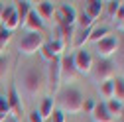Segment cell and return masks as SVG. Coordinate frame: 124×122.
I'll use <instances>...</instances> for the list:
<instances>
[{"instance_id": "6da1fadb", "label": "cell", "mask_w": 124, "mask_h": 122, "mask_svg": "<svg viewBox=\"0 0 124 122\" xmlns=\"http://www.w3.org/2000/svg\"><path fill=\"white\" fill-rule=\"evenodd\" d=\"M43 83H45V77H43V73L39 71V67H36V65L28 67L22 73V87H24L26 93L32 95V97H36L38 93H41Z\"/></svg>"}, {"instance_id": "7a4b0ae2", "label": "cell", "mask_w": 124, "mask_h": 122, "mask_svg": "<svg viewBox=\"0 0 124 122\" xmlns=\"http://www.w3.org/2000/svg\"><path fill=\"white\" fill-rule=\"evenodd\" d=\"M83 93L77 87H67L61 95V110L63 112H69V114H77L81 112V106H83Z\"/></svg>"}, {"instance_id": "3957f363", "label": "cell", "mask_w": 124, "mask_h": 122, "mask_svg": "<svg viewBox=\"0 0 124 122\" xmlns=\"http://www.w3.org/2000/svg\"><path fill=\"white\" fill-rule=\"evenodd\" d=\"M43 34L41 32H28L22 39H20V45H18V49L22 55H34L41 49V45H43Z\"/></svg>"}, {"instance_id": "277c9868", "label": "cell", "mask_w": 124, "mask_h": 122, "mask_svg": "<svg viewBox=\"0 0 124 122\" xmlns=\"http://www.w3.org/2000/svg\"><path fill=\"white\" fill-rule=\"evenodd\" d=\"M53 18L57 20V26H61V28L75 26V22H77V10L71 4H61V6L55 8V16Z\"/></svg>"}, {"instance_id": "5b68a950", "label": "cell", "mask_w": 124, "mask_h": 122, "mask_svg": "<svg viewBox=\"0 0 124 122\" xmlns=\"http://www.w3.org/2000/svg\"><path fill=\"white\" fill-rule=\"evenodd\" d=\"M118 49H120V41L114 36H106L101 41H97V53L101 59H110Z\"/></svg>"}, {"instance_id": "8992f818", "label": "cell", "mask_w": 124, "mask_h": 122, "mask_svg": "<svg viewBox=\"0 0 124 122\" xmlns=\"http://www.w3.org/2000/svg\"><path fill=\"white\" fill-rule=\"evenodd\" d=\"M59 59L61 57H55L49 61V67H47V89L49 93H57L61 89V65H59Z\"/></svg>"}, {"instance_id": "52a82bcc", "label": "cell", "mask_w": 124, "mask_h": 122, "mask_svg": "<svg viewBox=\"0 0 124 122\" xmlns=\"http://www.w3.org/2000/svg\"><path fill=\"white\" fill-rule=\"evenodd\" d=\"M73 61H75V71L81 73V75H91L93 71V55L83 47V49H77L73 53Z\"/></svg>"}, {"instance_id": "ba28073f", "label": "cell", "mask_w": 124, "mask_h": 122, "mask_svg": "<svg viewBox=\"0 0 124 122\" xmlns=\"http://www.w3.org/2000/svg\"><path fill=\"white\" fill-rule=\"evenodd\" d=\"M95 69V79L97 83H104V81H110L114 79V71H116V65L112 63L110 59H99V63L97 67H93Z\"/></svg>"}, {"instance_id": "9c48e42d", "label": "cell", "mask_w": 124, "mask_h": 122, "mask_svg": "<svg viewBox=\"0 0 124 122\" xmlns=\"http://www.w3.org/2000/svg\"><path fill=\"white\" fill-rule=\"evenodd\" d=\"M6 100H8V106H10V114H14V116H22V114H24V104H22V99H20L18 89L14 87V85H10V87H8Z\"/></svg>"}, {"instance_id": "30bf717a", "label": "cell", "mask_w": 124, "mask_h": 122, "mask_svg": "<svg viewBox=\"0 0 124 122\" xmlns=\"http://www.w3.org/2000/svg\"><path fill=\"white\" fill-rule=\"evenodd\" d=\"M0 22H2V28L8 30V32H14L16 28H20V20H18V16H16V10H14V6H6V8L2 10Z\"/></svg>"}, {"instance_id": "8fae6325", "label": "cell", "mask_w": 124, "mask_h": 122, "mask_svg": "<svg viewBox=\"0 0 124 122\" xmlns=\"http://www.w3.org/2000/svg\"><path fill=\"white\" fill-rule=\"evenodd\" d=\"M59 65H61V79H73V75L77 73V71H75L73 53H69V55H61Z\"/></svg>"}, {"instance_id": "7c38bea8", "label": "cell", "mask_w": 124, "mask_h": 122, "mask_svg": "<svg viewBox=\"0 0 124 122\" xmlns=\"http://www.w3.org/2000/svg\"><path fill=\"white\" fill-rule=\"evenodd\" d=\"M91 116H93L95 122H112V120H114V116L106 110L104 102H95V108H93Z\"/></svg>"}, {"instance_id": "4fadbf2b", "label": "cell", "mask_w": 124, "mask_h": 122, "mask_svg": "<svg viewBox=\"0 0 124 122\" xmlns=\"http://www.w3.org/2000/svg\"><path fill=\"white\" fill-rule=\"evenodd\" d=\"M24 26L30 30V32H41V30H43V20L38 16V12L32 8L30 14H28V18H26V22H24Z\"/></svg>"}, {"instance_id": "5bb4252c", "label": "cell", "mask_w": 124, "mask_h": 122, "mask_svg": "<svg viewBox=\"0 0 124 122\" xmlns=\"http://www.w3.org/2000/svg\"><path fill=\"white\" fill-rule=\"evenodd\" d=\"M53 110H55V99L53 97H45L43 100H41V104H39V116L43 118V120H49L51 118V114H53Z\"/></svg>"}, {"instance_id": "9a60e30c", "label": "cell", "mask_w": 124, "mask_h": 122, "mask_svg": "<svg viewBox=\"0 0 124 122\" xmlns=\"http://www.w3.org/2000/svg\"><path fill=\"white\" fill-rule=\"evenodd\" d=\"M36 12H38V16L45 22V20H51L53 16H55V4L53 2H39L38 4V8H36Z\"/></svg>"}, {"instance_id": "2e32d148", "label": "cell", "mask_w": 124, "mask_h": 122, "mask_svg": "<svg viewBox=\"0 0 124 122\" xmlns=\"http://www.w3.org/2000/svg\"><path fill=\"white\" fill-rule=\"evenodd\" d=\"M85 14L95 22L101 14H102V2H99V0H91V2L85 4Z\"/></svg>"}, {"instance_id": "e0dca14e", "label": "cell", "mask_w": 124, "mask_h": 122, "mask_svg": "<svg viewBox=\"0 0 124 122\" xmlns=\"http://www.w3.org/2000/svg\"><path fill=\"white\" fill-rule=\"evenodd\" d=\"M14 10H16V16H18V20H20V26H24V22H26V18H28V14H30V10H32V2H26V0H22V2H16Z\"/></svg>"}, {"instance_id": "ac0fdd59", "label": "cell", "mask_w": 124, "mask_h": 122, "mask_svg": "<svg viewBox=\"0 0 124 122\" xmlns=\"http://www.w3.org/2000/svg\"><path fill=\"white\" fill-rule=\"evenodd\" d=\"M108 36V28L106 26H97V28H91V36H89V41H101L102 38Z\"/></svg>"}, {"instance_id": "d6986e66", "label": "cell", "mask_w": 124, "mask_h": 122, "mask_svg": "<svg viewBox=\"0 0 124 122\" xmlns=\"http://www.w3.org/2000/svg\"><path fill=\"white\" fill-rule=\"evenodd\" d=\"M104 106H106V110L110 112L112 116L114 114H122V110H124V102H120V100H116V99H110V100H106L104 102Z\"/></svg>"}, {"instance_id": "ffe728a7", "label": "cell", "mask_w": 124, "mask_h": 122, "mask_svg": "<svg viewBox=\"0 0 124 122\" xmlns=\"http://www.w3.org/2000/svg\"><path fill=\"white\" fill-rule=\"evenodd\" d=\"M89 36H91V28H87V30H81V32L75 36V39H73L75 47H77V49H83V45L89 41Z\"/></svg>"}, {"instance_id": "44dd1931", "label": "cell", "mask_w": 124, "mask_h": 122, "mask_svg": "<svg viewBox=\"0 0 124 122\" xmlns=\"http://www.w3.org/2000/svg\"><path fill=\"white\" fill-rule=\"evenodd\" d=\"M101 95H102L106 100L114 99V83H112V79H110V81H104V83H101Z\"/></svg>"}, {"instance_id": "7402d4cb", "label": "cell", "mask_w": 124, "mask_h": 122, "mask_svg": "<svg viewBox=\"0 0 124 122\" xmlns=\"http://www.w3.org/2000/svg\"><path fill=\"white\" fill-rule=\"evenodd\" d=\"M10 39H12V32H8V30H4L2 26H0V55H4Z\"/></svg>"}, {"instance_id": "603a6c76", "label": "cell", "mask_w": 124, "mask_h": 122, "mask_svg": "<svg viewBox=\"0 0 124 122\" xmlns=\"http://www.w3.org/2000/svg\"><path fill=\"white\" fill-rule=\"evenodd\" d=\"M112 83H114V99L124 102V79L116 77V79H112Z\"/></svg>"}, {"instance_id": "cb8c5ba5", "label": "cell", "mask_w": 124, "mask_h": 122, "mask_svg": "<svg viewBox=\"0 0 124 122\" xmlns=\"http://www.w3.org/2000/svg\"><path fill=\"white\" fill-rule=\"evenodd\" d=\"M10 118V106H8V100L4 95H0V122H4Z\"/></svg>"}, {"instance_id": "d4e9b609", "label": "cell", "mask_w": 124, "mask_h": 122, "mask_svg": "<svg viewBox=\"0 0 124 122\" xmlns=\"http://www.w3.org/2000/svg\"><path fill=\"white\" fill-rule=\"evenodd\" d=\"M75 24H79L81 30H87V28H93V24H95V22H93L85 12H81V14H77V22H75Z\"/></svg>"}, {"instance_id": "484cf974", "label": "cell", "mask_w": 124, "mask_h": 122, "mask_svg": "<svg viewBox=\"0 0 124 122\" xmlns=\"http://www.w3.org/2000/svg\"><path fill=\"white\" fill-rule=\"evenodd\" d=\"M120 8V2L118 0H110V2H106V14H108V18H110L114 22V16H116V12Z\"/></svg>"}, {"instance_id": "4316f807", "label": "cell", "mask_w": 124, "mask_h": 122, "mask_svg": "<svg viewBox=\"0 0 124 122\" xmlns=\"http://www.w3.org/2000/svg\"><path fill=\"white\" fill-rule=\"evenodd\" d=\"M49 120H51V122H65V112L61 110V108H55Z\"/></svg>"}, {"instance_id": "83f0119b", "label": "cell", "mask_w": 124, "mask_h": 122, "mask_svg": "<svg viewBox=\"0 0 124 122\" xmlns=\"http://www.w3.org/2000/svg\"><path fill=\"white\" fill-rule=\"evenodd\" d=\"M93 108H95V100H93V99H85V100H83V106H81V110L87 112V114H91Z\"/></svg>"}, {"instance_id": "f1b7e54d", "label": "cell", "mask_w": 124, "mask_h": 122, "mask_svg": "<svg viewBox=\"0 0 124 122\" xmlns=\"http://www.w3.org/2000/svg\"><path fill=\"white\" fill-rule=\"evenodd\" d=\"M28 122H45V120L39 116V112H38V110H32V112L28 114Z\"/></svg>"}, {"instance_id": "f546056e", "label": "cell", "mask_w": 124, "mask_h": 122, "mask_svg": "<svg viewBox=\"0 0 124 122\" xmlns=\"http://www.w3.org/2000/svg\"><path fill=\"white\" fill-rule=\"evenodd\" d=\"M8 69V55H0V75H4Z\"/></svg>"}, {"instance_id": "4dcf8cb0", "label": "cell", "mask_w": 124, "mask_h": 122, "mask_svg": "<svg viewBox=\"0 0 124 122\" xmlns=\"http://www.w3.org/2000/svg\"><path fill=\"white\" fill-rule=\"evenodd\" d=\"M122 20H124V2H120V8H118L116 16H114V22H116V24H120Z\"/></svg>"}, {"instance_id": "1f68e13d", "label": "cell", "mask_w": 124, "mask_h": 122, "mask_svg": "<svg viewBox=\"0 0 124 122\" xmlns=\"http://www.w3.org/2000/svg\"><path fill=\"white\" fill-rule=\"evenodd\" d=\"M116 26H118V30H120V32H124V20H122L120 24H116Z\"/></svg>"}, {"instance_id": "d6a6232c", "label": "cell", "mask_w": 124, "mask_h": 122, "mask_svg": "<svg viewBox=\"0 0 124 122\" xmlns=\"http://www.w3.org/2000/svg\"><path fill=\"white\" fill-rule=\"evenodd\" d=\"M8 122H18V118H8Z\"/></svg>"}, {"instance_id": "836d02e7", "label": "cell", "mask_w": 124, "mask_h": 122, "mask_svg": "<svg viewBox=\"0 0 124 122\" xmlns=\"http://www.w3.org/2000/svg\"><path fill=\"white\" fill-rule=\"evenodd\" d=\"M122 122H124V118H122Z\"/></svg>"}]
</instances>
